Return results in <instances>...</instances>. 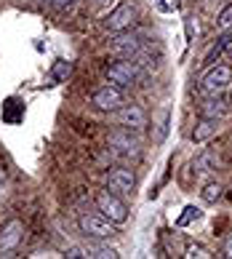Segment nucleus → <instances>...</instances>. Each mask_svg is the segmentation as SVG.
<instances>
[{
	"label": "nucleus",
	"mask_w": 232,
	"mask_h": 259,
	"mask_svg": "<svg viewBox=\"0 0 232 259\" xmlns=\"http://www.w3.org/2000/svg\"><path fill=\"white\" fill-rule=\"evenodd\" d=\"M136 19V6L133 3H120L118 8H112L110 16L104 19V30L107 32H125Z\"/></svg>",
	"instance_id": "6"
},
{
	"label": "nucleus",
	"mask_w": 232,
	"mask_h": 259,
	"mask_svg": "<svg viewBox=\"0 0 232 259\" xmlns=\"http://www.w3.org/2000/svg\"><path fill=\"white\" fill-rule=\"evenodd\" d=\"M219 134V118H203L195 131H192V142L195 145H203V142H208V139H214Z\"/></svg>",
	"instance_id": "12"
},
{
	"label": "nucleus",
	"mask_w": 232,
	"mask_h": 259,
	"mask_svg": "<svg viewBox=\"0 0 232 259\" xmlns=\"http://www.w3.org/2000/svg\"><path fill=\"white\" fill-rule=\"evenodd\" d=\"M110 51L118 59H133L142 51V40L136 35H128V32H115V37L110 40Z\"/></svg>",
	"instance_id": "8"
},
{
	"label": "nucleus",
	"mask_w": 232,
	"mask_h": 259,
	"mask_svg": "<svg viewBox=\"0 0 232 259\" xmlns=\"http://www.w3.org/2000/svg\"><path fill=\"white\" fill-rule=\"evenodd\" d=\"M216 27H219L221 32H227L229 27H232V6H224V8L219 11V16H216Z\"/></svg>",
	"instance_id": "18"
},
{
	"label": "nucleus",
	"mask_w": 232,
	"mask_h": 259,
	"mask_svg": "<svg viewBox=\"0 0 232 259\" xmlns=\"http://www.w3.org/2000/svg\"><path fill=\"white\" fill-rule=\"evenodd\" d=\"M184 256H208V251H206V246H200V243H190Z\"/></svg>",
	"instance_id": "21"
},
{
	"label": "nucleus",
	"mask_w": 232,
	"mask_h": 259,
	"mask_svg": "<svg viewBox=\"0 0 232 259\" xmlns=\"http://www.w3.org/2000/svg\"><path fill=\"white\" fill-rule=\"evenodd\" d=\"M227 112V102L221 94H208V99L200 104V115L203 118H221Z\"/></svg>",
	"instance_id": "13"
},
{
	"label": "nucleus",
	"mask_w": 232,
	"mask_h": 259,
	"mask_svg": "<svg viewBox=\"0 0 232 259\" xmlns=\"http://www.w3.org/2000/svg\"><path fill=\"white\" fill-rule=\"evenodd\" d=\"M221 190H224V187H221L219 182H208V185L200 190V198L206 200V203H216V200L221 198Z\"/></svg>",
	"instance_id": "16"
},
{
	"label": "nucleus",
	"mask_w": 232,
	"mask_h": 259,
	"mask_svg": "<svg viewBox=\"0 0 232 259\" xmlns=\"http://www.w3.org/2000/svg\"><path fill=\"white\" fill-rule=\"evenodd\" d=\"M24 238V225L19 219H8V222L0 227V254H8L22 243Z\"/></svg>",
	"instance_id": "11"
},
{
	"label": "nucleus",
	"mask_w": 232,
	"mask_h": 259,
	"mask_svg": "<svg viewBox=\"0 0 232 259\" xmlns=\"http://www.w3.org/2000/svg\"><path fill=\"white\" fill-rule=\"evenodd\" d=\"M110 150H112V155H118V158H136L139 155V139L131 134V128H123L120 131H115L110 134Z\"/></svg>",
	"instance_id": "4"
},
{
	"label": "nucleus",
	"mask_w": 232,
	"mask_h": 259,
	"mask_svg": "<svg viewBox=\"0 0 232 259\" xmlns=\"http://www.w3.org/2000/svg\"><path fill=\"white\" fill-rule=\"evenodd\" d=\"M155 3H158V8H160V11H171L168 0H155Z\"/></svg>",
	"instance_id": "22"
},
{
	"label": "nucleus",
	"mask_w": 232,
	"mask_h": 259,
	"mask_svg": "<svg viewBox=\"0 0 232 259\" xmlns=\"http://www.w3.org/2000/svg\"><path fill=\"white\" fill-rule=\"evenodd\" d=\"M133 187H136V174H133V168L120 166V168L110 171V177H107V190L110 193L128 195V193H133Z\"/></svg>",
	"instance_id": "7"
},
{
	"label": "nucleus",
	"mask_w": 232,
	"mask_h": 259,
	"mask_svg": "<svg viewBox=\"0 0 232 259\" xmlns=\"http://www.w3.org/2000/svg\"><path fill=\"white\" fill-rule=\"evenodd\" d=\"M94 104L104 112H115L120 107V104H125V97H123V89H118V85H102L99 91L94 94Z\"/></svg>",
	"instance_id": "10"
},
{
	"label": "nucleus",
	"mask_w": 232,
	"mask_h": 259,
	"mask_svg": "<svg viewBox=\"0 0 232 259\" xmlns=\"http://www.w3.org/2000/svg\"><path fill=\"white\" fill-rule=\"evenodd\" d=\"M99 6H110V3H115V0H96Z\"/></svg>",
	"instance_id": "24"
},
{
	"label": "nucleus",
	"mask_w": 232,
	"mask_h": 259,
	"mask_svg": "<svg viewBox=\"0 0 232 259\" xmlns=\"http://www.w3.org/2000/svg\"><path fill=\"white\" fill-rule=\"evenodd\" d=\"M219 166H221V158L216 155V152H211V150L195 158V168L198 171H216Z\"/></svg>",
	"instance_id": "14"
},
{
	"label": "nucleus",
	"mask_w": 232,
	"mask_h": 259,
	"mask_svg": "<svg viewBox=\"0 0 232 259\" xmlns=\"http://www.w3.org/2000/svg\"><path fill=\"white\" fill-rule=\"evenodd\" d=\"M229 43H232V32H227V35H221V37H219V43H216L214 49L208 51V56H206V62H214V59H216V56H219L221 51H227V49H229Z\"/></svg>",
	"instance_id": "17"
},
{
	"label": "nucleus",
	"mask_w": 232,
	"mask_h": 259,
	"mask_svg": "<svg viewBox=\"0 0 232 259\" xmlns=\"http://www.w3.org/2000/svg\"><path fill=\"white\" fill-rule=\"evenodd\" d=\"M104 75H107V80L112 85H118V89H131V85L139 80V64L131 62V59H120V62L110 64L107 70H104Z\"/></svg>",
	"instance_id": "2"
},
{
	"label": "nucleus",
	"mask_w": 232,
	"mask_h": 259,
	"mask_svg": "<svg viewBox=\"0 0 232 259\" xmlns=\"http://www.w3.org/2000/svg\"><path fill=\"white\" fill-rule=\"evenodd\" d=\"M70 72H72V64H70V62H56V67H54V80H64Z\"/></svg>",
	"instance_id": "20"
},
{
	"label": "nucleus",
	"mask_w": 232,
	"mask_h": 259,
	"mask_svg": "<svg viewBox=\"0 0 232 259\" xmlns=\"http://www.w3.org/2000/svg\"><path fill=\"white\" fill-rule=\"evenodd\" d=\"M80 225V233L85 238H96V241H104V238H112L118 230H115V222H110L104 214H83L77 219Z\"/></svg>",
	"instance_id": "1"
},
{
	"label": "nucleus",
	"mask_w": 232,
	"mask_h": 259,
	"mask_svg": "<svg viewBox=\"0 0 232 259\" xmlns=\"http://www.w3.org/2000/svg\"><path fill=\"white\" fill-rule=\"evenodd\" d=\"M229 85H232V67H227V64L208 67L206 75L200 78V89L206 94H224Z\"/></svg>",
	"instance_id": "3"
},
{
	"label": "nucleus",
	"mask_w": 232,
	"mask_h": 259,
	"mask_svg": "<svg viewBox=\"0 0 232 259\" xmlns=\"http://www.w3.org/2000/svg\"><path fill=\"white\" fill-rule=\"evenodd\" d=\"M224 254H227V256H232V235L227 238V243H224Z\"/></svg>",
	"instance_id": "23"
},
{
	"label": "nucleus",
	"mask_w": 232,
	"mask_h": 259,
	"mask_svg": "<svg viewBox=\"0 0 232 259\" xmlns=\"http://www.w3.org/2000/svg\"><path fill=\"white\" fill-rule=\"evenodd\" d=\"M83 254H85V256H99V259H115V256H120L112 246L107 248V246H94V243L85 246V248H83Z\"/></svg>",
	"instance_id": "15"
},
{
	"label": "nucleus",
	"mask_w": 232,
	"mask_h": 259,
	"mask_svg": "<svg viewBox=\"0 0 232 259\" xmlns=\"http://www.w3.org/2000/svg\"><path fill=\"white\" fill-rule=\"evenodd\" d=\"M96 206H99V211L104 217L110 219V222H115V225H123L125 219H128V206L123 203V200L115 195V193H102L99 198H96Z\"/></svg>",
	"instance_id": "5"
},
{
	"label": "nucleus",
	"mask_w": 232,
	"mask_h": 259,
	"mask_svg": "<svg viewBox=\"0 0 232 259\" xmlns=\"http://www.w3.org/2000/svg\"><path fill=\"white\" fill-rule=\"evenodd\" d=\"M115 123L123 128H142L147 123V112H144L139 104H120L115 110Z\"/></svg>",
	"instance_id": "9"
},
{
	"label": "nucleus",
	"mask_w": 232,
	"mask_h": 259,
	"mask_svg": "<svg viewBox=\"0 0 232 259\" xmlns=\"http://www.w3.org/2000/svg\"><path fill=\"white\" fill-rule=\"evenodd\" d=\"M200 217H203V211H200L198 206H187V208H184V214L176 219V225H179V227H187L192 219H200Z\"/></svg>",
	"instance_id": "19"
},
{
	"label": "nucleus",
	"mask_w": 232,
	"mask_h": 259,
	"mask_svg": "<svg viewBox=\"0 0 232 259\" xmlns=\"http://www.w3.org/2000/svg\"><path fill=\"white\" fill-rule=\"evenodd\" d=\"M67 3H72V0H56V6H67Z\"/></svg>",
	"instance_id": "25"
}]
</instances>
